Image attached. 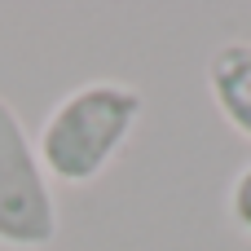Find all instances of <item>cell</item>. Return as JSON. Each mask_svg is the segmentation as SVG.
<instances>
[{
  "instance_id": "1",
  "label": "cell",
  "mask_w": 251,
  "mask_h": 251,
  "mask_svg": "<svg viewBox=\"0 0 251 251\" xmlns=\"http://www.w3.org/2000/svg\"><path fill=\"white\" fill-rule=\"evenodd\" d=\"M146 101L132 84L93 79L71 88L40 128V168L62 185L97 181L128 146Z\"/></svg>"
},
{
  "instance_id": "2",
  "label": "cell",
  "mask_w": 251,
  "mask_h": 251,
  "mask_svg": "<svg viewBox=\"0 0 251 251\" xmlns=\"http://www.w3.org/2000/svg\"><path fill=\"white\" fill-rule=\"evenodd\" d=\"M57 238V203L40 154L13 106L0 97V247L40 251Z\"/></svg>"
},
{
  "instance_id": "3",
  "label": "cell",
  "mask_w": 251,
  "mask_h": 251,
  "mask_svg": "<svg viewBox=\"0 0 251 251\" xmlns=\"http://www.w3.org/2000/svg\"><path fill=\"white\" fill-rule=\"evenodd\" d=\"M207 88L216 110L229 119V128H238L251 141V44L247 40H229L207 57Z\"/></svg>"
},
{
  "instance_id": "4",
  "label": "cell",
  "mask_w": 251,
  "mask_h": 251,
  "mask_svg": "<svg viewBox=\"0 0 251 251\" xmlns=\"http://www.w3.org/2000/svg\"><path fill=\"white\" fill-rule=\"evenodd\" d=\"M229 221L243 234H251V163L234 176V185H229Z\"/></svg>"
}]
</instances>
